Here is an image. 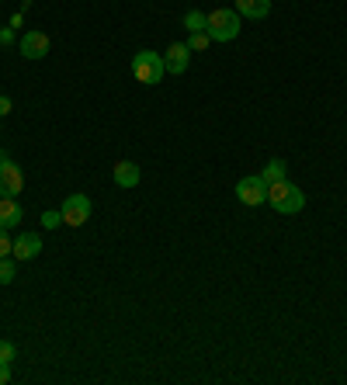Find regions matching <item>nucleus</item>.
<instances>
[{"label": "nucleus", "mask_w": 347, "mask_h": 385, "mask_svg": "<svg viewBox=\"0 0 347 385\" xmlns=\"http://www.w3.org/2000/svg\"><path fill=\"white\" fill-rule=\"evenodd\" d=\"M11 361H14V343L0 341V365H11Z\"/></svg>", "instance_id": "f3484780"}, {"label": "nucleus", "mask_w": 347, "mask_h": 385, "mask_svg": "<svg viewBox=\"0 0 347 385\" xmlns=\"http://www.w3.org/2000/svg\"><path fill=\"white\" fill-rule=\"evenodd\" d=\"M267 205L278 215H296L305 209V195L292 181H274V184H267Z\"/></svg>", "instance_id": "f257e3e1"}, {"label": "nucleus", "mask_w": 347, "mask_h": 385, "mask_svg": "<svg viewBox=\"0 0 347 385\" xmlns=\"http://www.w3.org/2000/svg\"><path fill=\"white\" fill-rule=\"evenodd\" d=\"M11 382V365H0V385Z\"/></svg>", "instance_id": "4be33fe9"}, {"label": "nucleus", "mask_w": 347, "mask_h": 385, "mask_svg": "<svg viewBox=\"0 0 347 385\" xmlns=\"http://www.w3.org/2000/svg\"><path fill=\"white\" fill-rule=\"evenodd\" d=\"M14 281V260L0 257V285H11Z\"/></svg>", "instance_id": "dca6fc26"}, {"label": "nucleus", "mask_w": 347, "mask_h": 385, "mask_svg": "<svg viewBox=\"0 0 347 385\" xmlns=\"http://www.w3.org/2000/svg\"><path fill=\"white\" fill-rule=\"evenodd\" d=\"M233 11L240 14V18H267V11H271V0H233Z\"/></svg>", "instance_id": "9b49d317"}, {"label": "nucleus", "mask_w": 347, "mask_h": 385, "mask_svg": "<svg viewBox=\"0 0 347 385\" xmlns=\"http://www.w3.org/2000/svg\"><path fill=\"white\" fill-rule=\"evenodd\" d=\"M209 42H212V39H209V32H191L188 49H191V52H205V49H209Z\"/></svg>", "instance_id": "2eb2a0df"}, {"label": "nucleus", "mask_w": 347, "mask_h": 385, "mask_svg": "<svg viewBox=\"0 0 347 385\" xmlns=\"http://www.w3.org/2000/svg\"><path fill=\"white\" fill-rule=\"evenodd\" d=\"M42 226H45V229H56V226H63V212H42Z\"/></svg>", "instance_id": "a211bd4d"}, {"label": "nucleus", "mask_w": 347, "mask_h": 385, "mask_svg": "<svg viewBox=\"0 0 347 385\" xmlns=\"http://www.w3.org/2000/svg\"><path fill=\"white\" fill-rule=\"evenodd\" d=\"M63 226H70V229H80L87 219H90V198L87 195H70L66 202H63Z\"/></svg>", "instance_id": "423d86ee"}, {"label": "nucleus", "mask_w": 347, "mask_h": 385, "mask_svg": "<svg viewBox=\"0 0 347 385\" xmlns=\"http://www.w3.org/2000/svg\"><path fill=\"white\" fill-rule=\"evenodd\" d=\"M11 250H14V240L7 236V229H0V257H7Z\"/></svg>", "instance_id": "6ab92c4d"}, {"label": "nucleus", "mask_w": 347, "mask_h": 385, "mask_svg": "<svg viewBox=\"0 0 347 385\" xmlns=\"http://www.w3.org/2000/svg\"><path fill=\"white\" fill-rule=\"evenodd\" d=\"M188 63H191V49H188V42H174L171 49L164 52V66H167V73H184Z\"/></svg>", "instance_id": "1a4fd4ad"}, {"label": "nucleus", "mask_w": 347, "mask_h": 385, "mask_svg": "<svg viewBox=\"0 0 347 385\" xmlns=\"http://www.w3.org/2000/svg\"><path fill=\"white\" fill-rule=\"evenodd\" d=\"M11 108H14V104H11V97H0V118H4Z\"/></svg>", "instance_id": "412c9836"}, {"label": "nucleus", "mask_w": 347, "mask_h": 385, "mask_svg": "<svg viewBox=\"0 0 347 385\" xmlns=\"http://www.w3.org/2000/svg\"><path fill=\"white\" fill-rule=\"evenodd\" d=\"M205 18H209L205 32H209V39H212V42H233V39L240 35V14H236V11L219 7V11L205 14Z\"/></svg>", "instance_id": "7ed1b4c3"}, {"label": "nucleus", "mask_w": 347, "mask_h": 385, "mask_svg": "<svg viewBox=\"0 0 347 385\" xmlns=\"http://www.w3.org/2000/svg\"><path fill=\"white\" fill-rule=\"evenodd\" d=\"M205 25H209V18H205L202 11H188V14H184V28H188V32H205Z\"/></svg>", "instance_id": "4468645a"}, {"label": "nucleus", "mask_w": 347, "mask_h": 385, "mask_svg": "<svg viewBox=\"0 0 347 385\" xmlns=\"http://www.w3.org/2000/svg\"><path fill=\"white\" fill-rule=\"evenodd\" d=\"M14 42V28H0V45H11Z\"/></svg>", "instance_id": "aec40b11"}, {"label": "nucleus", "mask_w": 347, "mask_h": 385, "mask_svg": "<svg viewBox=\"0 0 347 385\" xmlns=\"http://www.w3.org/2000/svg\"><path fill=\"white\" fill-rule=\"evenodd\" d=\"M164 73H167V66H164V56L160 52H153V49H142V52H135L132 56V77L139 80V84L153 87L164 80Z\"/></svg>", "instance_id": "f03ea898"}, {"label": "nucleus", "mask_w": 347, "mask_h": 385, "mask_svg": "<svg viewBox=\"0 0 347 385\" xmlns=\"http://www.w3.org/2000/svg\"><path fill=\"white\" fill-rule=\"evenodd\" d=\"M243 205H250V209H257V205H264L267 202V184L260 181V173H254V177H243V181H236V191H233Z\"/></svg>", "instance_id": "39448f33"}, {"label": "nucleus", "mask_w": 347, "mask_h": 385, "mask_svg": "<svg viewBox=\"0 0 347 385\" xmlns=\"http://www.w3.org/2000/svg\"><path fill=\"white\" fill-rule=\"evenodd\" d=\"M14 260H35V257L42 254V236L39 233H21L18 240H14Z\"/></svg>", "instance_id": "6e6552de"}, {"label": "nucleus", "mask_w": 347, "mask_h": 385, "mask_svg": "<svg viewBox=\"0 0 347 385\" xmlns=\"http://www.w3.org/2000/svg\"><path fill=\"white\" fill-rule=\"evenodd\" d=\"M111 177H115L118 188H135V184H139V167H135L132 160H118L115 171H111Z\"/></svg>", "instance_id": "f8f14e48"}, {"label": "nucleus", "mask_w": 347, "mask_h": 385, "mask_svg": "<svg viewBox=\"0 0 347 385\" xmlns=\"http://www.w3.org/2000/svg\"><path fill=\"white\" fill-rule=\"evenodd\" d=\"M21 56H25V59H45V56H49V35L39 32V28L25 32V39H21Z\"/></svg>", "instance_id": "0eeeda50"}, {"label": "nucleus", "mask_w": 347, "mask_h": 385, "mask_svg": "<svg viewBox=\"0 0 347 385\" xmlns=\"http://www.w3.org/2000/svg\"><path fill=\"white\" fill-rule=\"evenodd\" d=\"M25 188V173L11 157H0V198H14Z\"/></svg>", "instance_id": "20e7f679"}, {"label": "nucleus", "mask_w": 347, "mask_h": 385, "mask_svg": "<svg viewBox=\"0 0 347 385\" xmlns=\"http://www.w3.org/2000/svg\"><path fill=\"white\" fill-rule=\"evenodd\" d=\"M285 171H288V164H285V160H267V167L260 171V181H264V184L285 181Z\"/></svg>", "instance_id": "ddd939ff"}, {"label": "nucleus", "mask_w": 347, "mask_h": 385, "mask_svg": "<svg viewBox=\"0 0 347 385\" xmlns=\"http://www.w3.org/2000/svg\"><path fill=\"white\" fill-rule=\"evenodd\" d=\"M25 219V209L18 198H0V229H14Z\"/></svg>", "instance_id": "9d476101"}]
</instances>
